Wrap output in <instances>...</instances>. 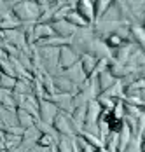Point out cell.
<instances>
[{"label":"cell","instance_id":"obj_8","mask_svg":"<svg viewBox=\"0 0 145 152\" xmlns=\"http://www.w3.org/2000/svg\"><path fill=\"white\" fill-rule=\"evenodd\" d=\"M51 26H53V30L56 35L59 37H63V39H72L73 33L77 31L75 26H72L67 19H58V21H51Z\"/></svg>","mask_w":145,"mask_h":152},{"label":"cell","instance_id":"obj_6","mask_svg":"<svg viewBox=\"0 0 145 152\" xmlns=\"http://www.w3.org/2000/svg\"><path fill=\"white\" fill-rule=\"evenodd\" d=\"M73 94H68V93H54L49 96V100L56 105L58 110L61 112H67V114H72L73 110V102H72Z\"/></svg>","mask_w":145,"mask_h":152},{"label":"cell","instance_id":"obj_5","mask_svg":"<svg viewBox=\"0 0 145 152\" xmlns=\"http://www.w3.org/2000/svg\"><path fill=\"white\" fill-rule=\"evenodd\" d=\"M75 12L81 16L87 25H93L96 21V16H94V5H93V0H79L75 4Z\"/></svg>","mask_w":145,"mask_h":152},{"label":"cell","instance_id":"obj_11","mask_svg":"<svg viewBox=\"0 0 145 152\" xmlns=\"http://www.w3.org/2000/svg\"><path fill=\"white\" fill-rule=\"evenodd\" d=\"M16 121H18V126H19V128H23V129H30V128L35 126L37 119H35L30 112H26V110H23V108H16Z\"/></svg>","mask_w":145,"mask_h":152},{"label":"cell","instance_id":"obj_10","mask_svg":"<svg viewBox=\"0 0 145 152\" xmlns=\"http://www.w3.org/2000/svg\"><path fill=\"white\" fill-rule=\"evenodd\" d=\"M61 75H65L68 80H72L77 88H79V86H81V84L87 79L86 74L82 72V68H81V65H79V63H75L73 66L67 68V70H63V72H61Z\"/></svg>","mask_w":145,"mask_h":152},{"label":"cell","instance_id":"obj_18","mask_svg":"<svg viewBox=\"0 0 145 152\" xmlns=\"http://www.w3.org/2000/svg\"><path fill=\"white\" fill-rule=\"evenodd\" d=\"M65 19H67L72 26H75V28H86V26H91V25H87L86 21H84L81 16L77 14V12H75V9H72V11L67 14V18H65Z\"/></svg>","mask_w":145,"mask_h":152},{"label":"cell","instance_id":"obj_20","mask_svg":"<svg viewBox=\"0 0 145 152\" xmlns=\"http://www.w3.org/2000/svg\"><path fill=\"white\" fill-rule=\"evenodd\" d=\"M77 135H81V137L84 138V140H86L91 147H94V149H96V147H102V145H103L98 135H93V133H87V131H79Z\"/></svg>","mask_w":145,"mask_h":152},{"label":"cell","instance_id":"obj_24","mask_svg":"<svg viewBox=\"0 0 145 152\" xmlns=\"http://www.w3.org/2000/svg\"><path fill=\"white\" fill-rule=\"evenodd\" d=\"M93 152H108V151H107V149H105V147L102 145V147H96V149H94Z\"/></svg>","mask_w":145,"mask_h":152},{"label":"cell","instance_id":"obj_2","mask_svg":"<svg viewBox=\"0 0 145 152\" xmlns=\"http://www.w3.org/2000/svg\"><path fill=\"white\" fill-rule=\"evenodd\" d=\"M53 129H54L58 135H61V137H68V138L77 137V131H75V128H73L72 121H70V114L61 112V110L58 112V115H56L54 121H53Z\"/></svg>","mask_w":145,"mask_h":152},{"label":"cell","instance_id":"obj_19","mask_svg":"<svg viewBox=\"0 0 145 152\" xmlns=\"http://www.w3.org/2000/svg\"><path fill=\"white\" fill-rule=\"evenodd\" d=\"M112 4H114V0H93V5H94V16H96V19H100V18L105 14V11H107Z\"/></svg>","mask_w":145,"mask_h":152},{"label":"cell","instance_id":"obj_9","mask_svg":"<svg viewBox=\"0 0 145 152\" xmlns=\"http://www.w3.org/2000/svg\"><path fill=\"white\" fill-rule=\"evenodd\" d=\"M53 35H56V33L53 30L51 23H35V26H33V42L35 44L53 37Z\"/></svg>","mask_w":145,"mask_h":152},{"label":"cell","instance_id":"obj_12","mask_svg":"<svg viewBox=\"0 0 145 152\" xmlns=\"http://www.w3.org/2000/svg\"><path fill=\"white\" fill-rule=\"evenodd\" d=\"M96 61H98V58L93 56V54H87V53L81 54V58H79V65H81L82 72L86 74V77H91L93 70H94V66H96Z\"/></svg>","mask_w":145,"mask_h":152},{"label":"cell","instance_id":"obj_7","mask_svg":"<svg viewBox=\"0 0 145 152\" xmlns=\"http://www.w3.org/2000/svg\"><path fill=\"white\" fill-rule=\"evenodd\" d=\"M53 77V84H54V91L56 93H68V94H75L79 91V88L73 84L72 80H68L65 75H51Z\"/></svg>","mask_w":145,"mask_h":152},{"label":"cell","instance_id":"obj_3","mask_svg":"<svg viewBox=\"0 0 145 152\" xmlns=\"http://www.w3.org/2000/svg\"><path fill=\"white\" fill-rule=\"evenodd\" d=\"M79 58H81V54H79L70 44H68V46L59 47L58 65H59V68H61V72L67 70V68H70V66H73L75 63H79Z\"/></svg>","mask_w":145,"mask_h":152},{"label":"cell","instance_id":"obj_15","mask_svg":"<svg viewBox=\"0 0 145 152\" xmlns=\"http://www.w3.org/2000/svg\"><path fill=\"white\" fill-rule=\"evenodd\" d=\"M31 82H33V80H30V79L18 77L12 93H14V94H31Z\"/></svg>","mask_w":145,"mask_h":152},{"label":"cell","instance_id":"obj_21","mask_svg":"<svg viewBox=\"0 0 145 152\" xmlns=\"http://www.w3.org/2000/svg\"><path fill=\"white\" fill-rule=\"evenodd\" d=\"M122 42H124V40H122L117 33H110V35L105 39V44H107V47H108L110 51H114V49H117L119 46H122Z\"/></svg>","mask_w":145,"mask_h":152},{"label":"cell","instance_id":"obj_1","mask_svg":"<svg viewBox=\"0 0 145 152\" xmlns=\"http://www.w3.org/2000/svg\"><path fill=\"white\" fill-rule=\"evenodd\" d=\"M11 12L21 21V23H37L40 14V5L33 0H21L11 7Z\"/></svg>","mask_w":145,"mask_h":152},{"label":"cell","instance_id":"obj_4","mask_svg":"<svg viewBox=\"0 0 145 152\" xmlns=\"http://www.w3.org/2000/svg\"><path fill=\"white\" fill-rule=\"evenodd\" d=\"M58 108L56 105L51 102V100H39V121L45 122V124H51L53 126V121H54V117L58 115Z\"/></svg>","mask_w":145,"mask_h":152},{"label":"cell","instance_id":"obj_13","mask_svg":"<svg viewBox=\"0 0 145 152\" xmlns=\"http://www.w3.org/2000/svg\"><path fill=\"white\" fill-rule=\"evenodd\" d=\"M130 30H131V42L135 46L145 49V28L144 25H130Z\"/></svg>","mask_w":145,"mask_h":152},{"label":"cell","instance_id":"obj_14","mask_svg":"<svg viewBox=\"0 0 145 152\" xmlns=\"http://www.w3.org/2000/svg\"><path fill=\"white\" fill-rule=\"evenodd\" d=\"M116 77L112 75L108 70H105V72H102V74H98L96 75V82H98V88H100V93L107 91L108 88H112L114 84H116Z\"/></svg>","mask_w":145,"mask_h":152},{"label":"cell","instance_id":"obj_25","mask_svg":"<svg viewBox=\"0 0 145 152\" xmlns=\"http://www.w3.org/2000/svg\"><path fill=\"white\" fill-rule=\"evenodd\" d=\"M140 152H145V140H142V143H140Z\"/></svg>","mask_w":145,"mask_h":152},{"label":"cell","instance_id":"obj_17","mask_svg":"<svg viewBox=\"0 0 145 152\" xmlns=\"http://www.w3.org/2000/svg\"><path fill=\"white\" fill-rule=\"evenodd\" d=\"M100 19H103V21H122L121 19V11H119V5H117L116 2L105 11V14L100 18Z\"/></svg>","mask_w":145,"mask_h":152},{"label":"cell","instance_id":"obj_22","mask_svg":"<svg viewBox=\"0 0 145 152\" xmlns=\"http://www.w3.org/2000/svg\"><path fill=\"white\" fill-rule=\"evenodd\" d=\"M16 79L18 77H11V75H4L0 77V88H4V89H7V91H12L14 89V84H16Z\"/></svg>","mask_w":145,"mask_h":152},{"label":"cell","instance_id":"obj_16","mask_svg":"<svg viewBox=\"0 0 145 152\" xmlns=\"http://www.w3.org/2000/svg\"><path fill=\"white\" fill-rule=\"evenodd\" d=\"M58 137H54V135H47V133H40L39 138H37V142H35V145H37V147H42V149H51L53 145H56Z\"/></svg>","mask_w":145,"mask_h":152},{"label":"cell","instance_id":"obj_23","mask_svg":"<svg viewBox=\"0 0 145 152\" xmlns=\"http://www.w3.org/2000/svg\"><path fill=\"white\" fill-rule=\"evenodd\" d=\"M77 2H79V0H67V5H70V7H72V9H73Z\"/></svg>","mask_w":145,"mask_h":152},{"label":"cell","instance_id":"obj_26","mask_svg":"<svg viewBox=\"0 0 145 152\" xmlns=\"http://www.w3.org/2000/svg\"><path fill=\"white\" fill-rule=\"evenodd\" d=\"M142 138H144V140H145V129H144V131H142Z\"/></svg>","mask_w":145,"mask_h":152}]
</instances>
